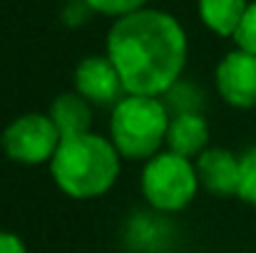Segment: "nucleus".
<instances>
[{
  "label": "nucleus",
  "mask_w": 256,
  "mask_h": 253,
  "mask_svg": "<svg viewBox=\"0 0 256 253\" xmlns=\"http://www.w3.org/2000/svg\"><path fill=\"white\" fill-rule=\"evenodd\" d=\"M127 94L162 97L182 80L189 40L182 22L157 7L117 17L107 32V52Z\"/></svg>",
  "instance_id": "f257e3e1"
},
{
  "label": "nucleus",
  "mask_w": 256,
  "mask_h": 253,
  "mask_svg": "<svg viewBox=\"0 0 256 253\" xmlns=\"http://www.w3.org/2000/svg\"><path fill=\"white\" fill-rule=\"evenodd\" d=\"M122 157L110 137L87 132L60 142L50 159V176L55 186L78 201L104 196L120 176Z\"/></svg>",
  "instance_id": "f03ea898"
},
{
  "label": "nucleus",
  "mask_w": 256,
  "mask_h": 253,
  "mask_svg": "<svg viewBox=\"0 0 256 253\" xmlns=\"http://www.w3.org/2000/svg\"><path fill=\"white\" fill-rule=\"evenodd\" d=\"M170 109L162 97L124 94L110 114V142L127 162H147L167 144Z\"/></svg>",
  "instance_id": "7ed1b4c3"
},
{
  "label": "nucleus",
  "mask_w": 256,
  "mask_h": 253,
  "mask_svg": "<svg viewBox=\"0 0 256 253\" xmlns=\"http://www.w3.org/2000/svg\"><path fill=\"white\" fill-rule=\"evenodd\" d=\"M199 189L202 186L194 162L170 149H162L147 159L140 174V191L147 206L160 214H176L186 209Z\"/></svg>",
  "instance_id": "20e7f679"
},
{
  "label": "nucleus",
  "mask_w": 256,
  "mask_h": 253,
  "mask_svg": "<svg viewBox=\"0 0 256 253\" xmlns=\"http://www.w3.org/2000/svg\"><path fill=\"white\" fill-rule=\"evenodd\" d=\"M62 137L50 119V114L42 112H25L15 117L0 134V147L10 162L38 167L50 164L60 147Z\"/></svg>",
  "instance_id": "39448f33"
},
{
  "label": "nucleus",
  "mask_w": 256,
  "mask_h": 253,
  "mask_svg": "<svg viewBox=\"0 0 256 253\" xmlns=\"http://www.w3.org/2000/svg\"><path fill=\"white\" fill-rule=\"evenodd\" d=\"M214 87L229 107H256V55L242 47L226 52L214 70Z\"/></svg>",
  "instance_id": "423d86ee"
},
{
  "label": "nucleus",
  "mask_w": 256,
  "mask_h": 253,
  "mask_svg": "<svg viewBox=\"0 0 256 253\" xmlns=\"http://www.w3.org/2000/svg\"><path fill=\"white\" fill-rule=\"evenodd\" d=\"M75 92H80L90 104L114 107L124 94V84L107 55H90L75 67Z\"/></svg>",
  "instance_id": "0eeeda50"
},
{
  "label": "nucleus",
  "mask_w": 256,
  "mask_h": 253,
  "mask_svg": "<svg viewBox=\"0 0 256 253\" xmlns=\"http://www.w3.org/2000/svg\"><path fill=\"white\" fill-rule=\"evenodd\" d=\"M196 176L199 186L216 196V199H229L236 196L239 191V157L224 147H206L196 159Z\"/></svg>",
  "instance_id": "6e6552de"
},
{
  "label": "nucleus",
  "mask_w": 256,
  "mask_h": 253,
  "mask_svg": "<svg viewBox=\"0 0 256 253\" xmlns=\"http://www.w3.org/2000/svg\"><path fill=\"white\" fill-rule=\"evenodd\" d=\"M206 147H209V122L204 119V114H174L170 119L167 129L170 152L186 159H196Z\"/></svg>",
  "instance_id": "1a4fd4ad"
},
{
  "label": "nucleus",
  "mask_w": 256,
  "mask_h": 253,
  "mask_svg": "<svg viewBox=\"0 0 256 253\" xmlns=\"http://www.w3.org/2000/svg\"><path fill=\"white\" fill-rule=\"evenodd\" d=\"M50 119L55 122L62 139L92 132V104L80 92H60L50 104Z\"/></svg>",
  "instance_id": "9d476101"
},
{
  "label": "nucleus",
  "mask_w": 256,
  "mask_h": 253,
  "mask_svg": "<svg viewBox=\"0 0 256 253\" xmlns=\"http://www.w3.org/2000/svg\"><path fill=\"white\" fill-rule=\"evenodd\" d=\"M164 214L150 209L147 214L140 211L137 216L130 219L127 224V241L134 251L140 253H160L162 249L170 246L172 239V226L167 219H162Z\"/></svg>",
  "instance_id": "9b49d317"
},
{
  "label": "nucleus",
  "mask_w": 256,
  "mask_h": 253,
  "mask_svg": "<svg viewBox=\"0 0 256 253\" xmlns=\"http://www.w3.org/2000/svg\"><path fill=\"white\" fill-rule=\"evenodd\" d=\"M249 0H196V12L204 27H209L219 37H234L244 15H246Z\"/></svg>",
  "instance_id": "f8f14e48"
},
{
  "label": "nucleus",
  "mask_w": 256,
  "mask_h": 253,
  "mask_svg": "<svg viewBox=\"0 0 256 253\" xmlns=\"http://www.w3.org/2000/svg\"><path fill=\"white\" fill-rule=\"evenodd\" d=\"M162 102L174 117V114H202L206 99H204V89H199L194 82L179 80L162 94Z\"/></svg>",
  "instance_id": "ddd939ff"
},
{
  "label": "nucleus",
  "mask_w": 256,
  "mask_h": 253,
  "mask_svg": "<svg viewBox=\"0 0 256 253\" xmlns=\"http://www.w3.org/2000/svg\"><path fill=\"white\" fill-rule=\"evenodd\" d=\"M239 191L236 196L249 204L256 206V147H249L242 157H239Z\"/></svg>",
  "instance_id": "4468645a"
},
{
  "label": "nucleus",
  "mask_w": 256,
  "mask_h": 253,
  "mask_svg": "<svg viewBox=\"0 0 256 253\" xmlns=\"http://www.w3.org/2000/svg\"><path fill=\"white\" fill-rule=\"evenodd\" d=\"M87 7L97 15H107V17H124V15H132L142 7H147L150 0H82Z\"/></svg>",
  "instance_id": "2eb2a0df"
},
{
  "label": "nucleus",
  "mask_w": 256,
  "mask_h": 253,
  "mask_svg": "<svg viewBox=\"0 0 256 253\" xmlns=\"http://www.w3.org/2000/svg\"><path fill=\"white\" fill-rule=\"evenodd\" d=\"M234 42H236V47L256 55V0L249 2L246 15H244V20H242V25L234 35Z\"/></svg>",
  "instance_id": "dca6fc26"
},
{
  "label": "nucleus",
  "mask_w": 256,
  "mask_h": 253,
  "mask_svg": "<svg viewBox=\"0 0 256 253\" xmlns=\"http://www.w3.org/2000/svg\"><path fill=\"white\" fill-rule=\"evenodd\" d=\"M0 253H28V246L18 234L0 231Z\"/></svg>",
  "instance_id": "f3484780"
},
{
  "label": "nucleus",
  "mask_w": 256,
  "mask_h": 253,
  "mask_svg": "<svg viewBox=\"0 0 256 253\" xmlns=\"http://www.w3.org/2000/svg\"><path fill=\"white\" fill-rule=\"evenodd\" d=\"M92 10L87 7L82 0H75L72 5H68V10H65V15H62V20L68 22V25H80V22H85L87 15H90Z\"/></svg>",
  "instance_id": "a211bd4d"
}]
</instances>
